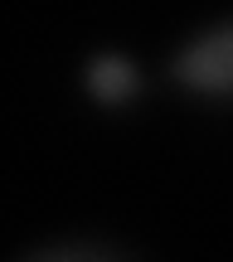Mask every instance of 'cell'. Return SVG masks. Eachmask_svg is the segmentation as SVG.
Masks as SVG:
<instances>
[{
  "label": "cell",
  "mask_w": 233,
  "mask_h": 262,
  "mask_svg": "<svg viewBox=\"0 0 233 262\" xmlns=\"http://www.w3.org/2000/svg\"><path fill=\"white\" fill-rule=\"evenodd\" d=\"M170 78L199 97H233V19L189 39L170 58Z\"/></svg>",
  "instance_id": "cell-1"
},
{
  "label": "cell",
  "mask_w": 233,
  "mask_h": 262,
  "mask_svg": "<svg viewBox=\"0 0 233 262\" xmlns=\"http://www.w3.org/2000/svg\"><path fill=\"white\" fill-rule=\"evenodd\" d=\"M83 78H88V93L102 107H126L141 93V73H136V63L126 54H97Z\"/></svg>",
  "instance_id": "cell-2"
},
{
  "label": "cell",
  "mask_w": 233,
  "mask_h": 262,
  "mask_svg": "<svg viewBox=\"0 0 233 262\" xmlns=\"http://www.w3.org/2000/svg\"><path fill=\"white\" fill-rule=\"evenodd\" d=\"M29 262H121V257L107 253V248L78 243V248H49V253H39V257H29Z\"/></svg>",
  "instance_id": "cell-3"
}]
</instances>
